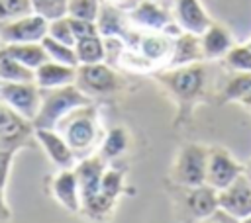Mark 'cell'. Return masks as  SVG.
<instances>
[{"mask_svg":"<svg viewBox=\"0 0 251 223\" xmlns=\"http://www.w3.org/2000/svg\"><path fill=\"white\" fill-rule=\"evenodd\" d=\"M33 14L31 0H0V27L12 20Z\"/></svg>","mask_w":251,"mask_h":223,"instance_id":"27","label":"cell"},{"mask_svg":"<svg viewBox=\"0 0 251 223\" xmlns=\"http://www.w3.org/2000/svg\"><path fill=\"white\" fill-rule=\"evenodd\" d=\"M239 223H251V215H249V217H245V219H241Z\"/></svg>","mask_w":251,"mask_h":223,"instance_id":"39","label":"cell"},{"mask_svg":"<svg viewBox=\"0 0 251 223\" xmlns=\"http://www.w3.org/2000/svg\"><path fill=\"white\" fill-rule=\"evenodd\" d=\"M47 35L51 39L61 41V43L71 45V47H75V43H76V39L73 35V29H71V22H69L67 16L57 18V20H51L49 25H47Z\"/></svg>","mask_w":251,"mask_h":223,"instance_id":"32","label":"cell"},{"mask_svg":"<svg viewBox=\"0 0 251 223\" xmlns=\"http://www.w3.org/2000/svg\"><path fill=\"white\" fill-rule=\"evenodd\" d=\"M163 86L169 88L173 96H176L182 104L194 102L206 84V67L202 63H192L184 67H175L167 68L157 76Z\"/></svg>","mask_w":251,"mask_h":223,"instance_id":"4","label":"cell"},{"mask_svg":"<svg viewBox=\"0 0 251 223\" xmlns=\"http://www.w3.org/2000/svg\"><path fill=\"white\" fill-rule=\"evenodd\" d=\"M208 153L210 149L198 143H188L180 147L171 168V180L180 188H194L206 184Z\"/></svg>","mask_w":251,"mask_h":223,"instance_id":"3","label":"cell"},{"mask_svg":"<svg viewBox=\"0 0 251 223\" xmlns=\"http://www.w3.org/2000/svg\"><path fill=\"white\" fill-rule=\"evenodd\" d=\"M106 160L100 155H86L75 164V174L78 180V190H80V201L98 194L100 192V182L102 174L106 170Z\"/></svg>","mask_w":251,"mask_h":223,"instance_id":"12","label":"cell"},{"mask_svg":"<svg viewBox=\"0 0 251 223\" xmlns=\"http://www.w3.org/2000/svg\"><path fill=\"white\" fill-rule=\"evenodd\" d=\"M51 196L71 213L80 211V190L78 180L73 168H59V172L51 178Z\"/></svg>","mask_w":251,"mask_h":223,"instance_id":"14","label":"cell"},{"mask_svg":"<svg viewBox=\"0 0 251 223\" xmlns=\"http://www.w3.org/2000/svg\"><path fill=\"white\" fill-rule=\"evenodd\" d=\"M0 100L27 121H33L41 106V90L35 82H0Z\"/></svg>","mask_w":251,"mask_h":223,"instance_id":"5","label":"cell"},{"mask_svg":"<svg viewBox=\"0 0 251 223\" xmlns=\"http://www.w3.org/2000/svg\"><path fill=\"white\" fill-rule=\"evenodd\" d=\"M129 20L137 27H143L145 31H163V27L171 22L165 8L151 0H141L135 8H131Z\"/></svg>","mask_w":251,"mask_h":223,"instance_id":"18","label":"cell"},{"mask_svg":"<svg viewBox=\"0 0 251 223\" xmlns=\"http://www.w3.org/2000/svg\"><path fill=\"white\" fill-rule=\"evenodd\" d=\"M243 174V166L231 158L226 149L214 147L208 153V168H206V184L216 192L226 190Z\"/></svg>","mask_w":251,"mask_h":223,"instance_id":"8","label":"cell"},{"mask_svg":"<svg viewBox=\"0 0 251 223\" xmlns=\"http://www.w3.org/2000/svg\"><path fill=\"white\" fill-rule=\"evenodd\" d=\"M49 22L39 14L12 20L0 27V43H41L47 35Z\"/></svg>","mask_w":251,"mask_h":223,"instance_id":"7","label":"cell"},{"mask_svg":"<svg viewBox=\"0 0 251 223\" xmlns=\"http://www.w3.org/2000/svg\"><path fill=\"white\" fill-rule=\"evenodd\" d=\"M218 207L237 221L251 215V180L245 172L226 190L218 192Z\"/></svg>","mask_w":251,"mask_h":223,"instance_id":"9","label":"cell"},{"mask_svg":"<svg viewBox=\"0 0 251 223\" xmlns=\"http://www.w3.org/2000/svg\"><path fill=\"white\" fill-rule=\"evenodd\" d=\"M41 45H43V49H45L49 61H55V63H61V65H69V67H78L75 47L65 45V43H61V41H55V39H51L49 35H45V37L41 39Z\"/></svg>","mask_w":251,"mask_h":223,"instance_id":"25","label":"cell"},{"mask_svg":"<svg viewBox=\"0 0 251 223\" xmlns=\"http://www.w3.org/2000/svg\"><path fill=\"white\" fill-rule=\"evenodd\" d=\"M127 145H129V135H127V131H126L124 127H112V129L106 133V137L102 139L98 155H100L106 162H110V160L118 158L120 155H124L126 149H127Z\"/></svg>","mask_w":251,"mask_h":223,"instance_id":"24","label":"cell"},{"mask_svg":"<svg viewBox=\"0 0 251 223\" xmlns=\"http://www.w3.org/2000/svg\"><path fill=\"white\" fill-rule=\"evenodd\" d=\"M224 61L233 72H249L251 70V49L247 45H233L226 53Z\"/></svg>","mask_w":251,"mask_h":223,"instance_id":"29","label":"cell"},{"mask_svg":"<svg viewBox=\"0 0 251 223\" xmlns=\"http://www.w3.org/2000/svg\"><path fill=\"white\" fill-rule=\"evenodd\" d=\"M67 2L69 0H31V6L35 14L51 22V20L67 16Z\"/></svg>","mask_w":251,"mask_h":223,"instance_id":"31","label":"cell"},{"mask_svg":"<svg viewBox=\"0 0 251 223\" xmlns=\"http://www.w3.org/2000/svg\"><path fill=\"white\" fill-rule=\"evenodd\" d=\"M88 104H94V100L86 96L76 84L41 90V106L31 125L33 129H55L71 112Z\"/></svg>","mask_w":251,"mask_h":223,"instance_id":"1","label":"cell"},{"mask_svg":"<svg viewBox=\"0 0 251 223\" xmlns=\"http://www.w3.org/2000/svg\"><path fill=\"white\" fill-rule=\"evenodd\" d=\"M188 223H239L237 219L229 217L227 213H224L222 209H218L216 213H212L210 217H204V219H198V221H188Z\"/></svg>","mask_w":251,"mask_h":223,"instance_id":"35","label":"cell"},{"mask_svg":"<svg viewBox=\"0 0 251 223\" xmlns=\"http://www.w3.org/2000/svg\"><path fill=\"white\" fill-rule=\"evenodd\" d=\"M100 0H69L67 2V16L78 20L96 22L100 14Z\"/></svg>","mask_w":251,"mask_h":223,"instance_id":"28","label":"cell"},{"mask_svg":"<svg viewBox=\"0 0 251 223\" xmlns=\"http://www.w3.org/2000/svg\"><path fill=\"white\" fill-rule=\"evenodd\" d=\"M69 18V16H67ZM71 22V29H73V35L75 39H84V37H94V35H100L98 33V25L96 22H90V20H78V18H69Z\"/></svg>","mask_w":251,"mask_h":223,"instance_id":"33","label":"cell"},{"mask_svg":"<svg viewBox=\"0 0 251 223\" xmlns=\"http://www.w3.org/2000/svg\"><path fill=\"white\" fill-rule=\"evenodd\" d=\"M249 92H251V70L235 72L222 90V102H239Z\"/></svg>","mask_w":251,"mask_h":223,"instance_id":"26","label":"cell"},{"mask_svg":"<svg viewBox=\"0 0 251 223\" xmlns=\"http://www.w3.org/2000/svg\"><path fill=\"white\" fill-rule=\"evenodd\" d=\"M33 137L57 168H75L76 155L57 129H33Z\"/></svg>","mask_w":251,"mask_h":223,"instance_id":"11","label":"cell"},{"mask_svg":"<svg viewBox=\"0 0 251 223\" xmlns=\"http://www.w3.org/2000/svg\"><path fill=\"white\" fill-rule=\"evenodd\" d=\"M75 78H76V67L61 65L55 61H45L41 67L35 68V84L41 90L75 84Z\"/></svg>","mask_w":251,"mask_h":223,"instance_id":"17","label":"cell"},{"mask_svg":"<svg viewBox=\"0 0 251 223\" xmlns=\"http://www.w3.org/2000/svg\"><path fill=\"white\" fill-rule=\"evenodd\" d=\"M0 82H35V70L18 63L0 47Z\"/></svg>","mask_w":251,"mask_h":223,"instance_id":"23","label":"cell"},{"mask_svg":"<svg viewBox=\"0 0 251 223\" xmlns=\"http://www.w3.org/2000/svg\"><path fill=\"white\" fill-rule=\"evenodd\" d=\"M247 47H249V49H251V39H249V43H247Z\"/></svg>","mask_w":251,"mask_h":223,"instance_id":"40","label":"cell"},{"mask_svg":"<svg viewBox=\"0 0 251 223\" xmlns=\"http://www.w3.org/2000/svg\"><path fill=\"white\" fill-rule=\"evenodd\" d=\"M200 41H202L204 59H208V61L226 57V53L233 47V41H231L229 31H227L224 25L214 23V22H212L210 27L200 35Z\"/></svg>","mask_w":251,"mask_h":223,"instance_id":"20","label":"cell"},{"mask_svg":"<svg viewBox=\"0 0 251 223\" xmlns=\"http://www.w3.org/2000/svg\"><path fill=\"white\" fill-rule=\"evenodd\" d=\"M108 2H112V4H116V6H124V8H126V2H131V8H135L141 0H108Z\"/></svg>","mask_w":251,"mask_h":223,"instance_id":"37","label":"cell"},{"mask_svg":"<svg viewBox=\"0 0 251 223\" xmlns=\"http://www.w3.org/2000/svg\"><path fill=\"white\" fill-rule=\"evenodd\" d=\"M202 61H204V53H202L200 35L182 31L178 37L173 39L171 57L167 61L169 68L184 67V65H192V63H202Z\"/></svg>","mask_w":251,"mask_h":223,"instance_id":"16","label":"cell"},{"mask_svg":"<svg viewBox=\"0 0 251 223\" xmlns=\"http://www.w3.org/2000/svg\"><path fill=\"white\" fill-rule=\"evenodd\" d=\"M75 53L78 65H94V63H104L106 61V45L102 35L94 37H84L75 43Z\"/></svg>","mask_w":251,"mask_h":223,"instance_id":"22","label":"cell"},{"mask_svg":"<svg viewBox=\"0 0 251 223\" xmlns=\"http://www.w3.org/2000/svg\"><path fill=\"white\" fill-rule=\"evenodd\" d=\"M184 209L188 215V221H198L204 217H210L216 213L218 207V192L208 186H194V188H184Z\"/></svg>","mask_w":251,"mask_h":223,"instance_id":"13","label":"cell"},{"mask_svg":"<svg viewBox=\"0 0 251 223\" xmlns=\"http://www.w3.org/2000/svg\"><path fill=\"white\" fill-rule=\"evenodd\" d=\"M33 135V125L20 113H16L8 104L0 100V147L2 149H22L25 141Z\"/></svg>","mask_w":251,"mask_h":223,"instance_id":"10","label":"cell"},{"mask_svg":"<svg viewBox=\"0 0 251 223\" xmlns=\"http://www.w3.org/2000/svg\"><path fill=\"white\" fill-rule=\"evenodd\" d=\"M14 155H16L14 149H2L0 147V190H4L6 184H8V176H10V168H12V162H14Z\"/></svg>","mask_w":251,"mask_h":223,"instance_id":"34","label":"cell"},{"mask_svg":"<svg viewBox=\"0 0 251 223\" xmlns=\"http://www.w3.org/2000/svg\"><path fill=\"white\" fill-rule=\"evenodd\" d=\"M0 45H2V43H0Z\"/></svg>","mask_w":251,"mask_h":223,"instance_id":"41","label":"cell"},{"mask_svg":"<svg viewBox=\"0 0 251 223\" xmlns=\"http://www.w3.org/2000/svg\"><path fill=\"white\" fill-rule=\"evenodd\" d=\"M75 84L94 100V96H108L118 90L120 78L114 72L112 67L106 63H94V65H78L76 67V78Z\"/></svg>","mask_w":251,"mask_h":223,"instance_id":"6","label":"cell"},{"mask_svg":"<svg viewBox=\"0 0 251 223\" xmlns=\"http://www.w3.org/2000/svg\"><path fill=\"white\" fill-rule=\"evenodd\" d=\"M76 156H86L98 141V117L94 104L76 108L55 127Z\"/></svg>","mask_w":251,"mask_h":223,"instance_id":"2","label":"cell"},{"mask_svg":"<svg viewBox=\"0 0 251 223\" xmlns=\"http://www.w3.org/2000/svg\"><path fill=\"white\" fill-rule=\"evenodd\" d=\"M10 57H14L18 63L25 65L27 68L35 70L45 61H49L45 49L41 43H2L0 45Z\"/></svg>","mask_w":251,"mask_h":223,"instance_id":"21","label":"cell"},{"mask_svg":"<svg viewBox=\"0 0 251 223\" xmlns=\"http://www.w3.org/2000/svg\"><path fill=\"white\" fill-rule=\"evenodd\" d=\"M175 22L182 31L194 35H202L212 23L210 16L200 6V0H175Z\"/></svg>","mask_w":251,"mask_h":223,"instance_id":"15","label":"cell"},{"mask_svg":"<svg viewBox=\"0 0 251 223\" xmlns=\"http://www.w3.org/2000/svg\"><path fill=\"white\" fill-rule=\"evenodd\" d=\"M239 104H243L245 108H249V110H251V92H249V94H245V96L239 100Z\"/></svg>","mask_w":251,"mask_h":223,"instance_id":"38","label":"cell"},{"mask_svg":"<svg viewBox=\"0 0 251 223\" xmlns=\"http://www.w3.org/2000/svg\"><path fill=\"white\" fill-rule=\"evenodd\" d=\"M135 49L151 63H159V61H169L171 57V49H173V39L167 37L163 31H151V33H139L137 45Z\"/></svg>","mask_w":251,"mask_h":223,"instance_id":"19","label":"cell"},{"mask_svg":"<svg viewBox=\"0 0 251 223\" xmlns=\"http://www.w3.org/2000/svg\"><path fill=\"white\" fill-rule=\"evenodd\" d=\"M122 190H124V170L106 166V170L102 174V182H100V192L112 200H118Z\"/></svg>","mask_w":251,"mask_h":223,"instance_id":"30","label":"cell"},{"mask_svg":"<svg viewBox=\"0 0 251 223\" xmlns=\"http://www.w3.org/2000/svg\"><path fill=\"white\" fill-rule=\"evenodd\" d=\"M10 207H8V203L4 201V190H0V223H4V221H8L10 219Z\"/></svg>","mask_w":251,"mask_h":223,"instance_id":"36","label":"cell"}]
</instances>
